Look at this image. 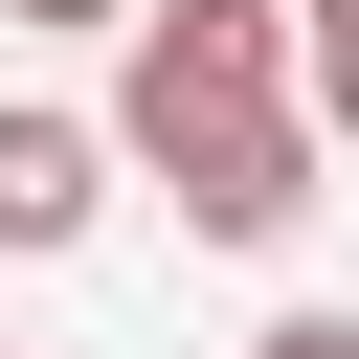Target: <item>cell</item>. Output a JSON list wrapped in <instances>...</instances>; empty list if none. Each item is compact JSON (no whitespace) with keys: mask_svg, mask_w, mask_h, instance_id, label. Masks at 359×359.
Here are the masks:
<instances>
[{"mask_svg":"<svg viewBox=\"0 0 359 359\" xmlns=\"http://www.w3.org/2000/svg\"><path fill=\"white\" fill-rule=\"evenodd\" d=\"M292 90H314V67H292V0H135V90H112V135L180 157V135L292 112Z\"/></svg>","mask_w":359,"mask_h":359,"instance_id":"cell-1","label":"cell"},{"mask_svg":"<svg viewBox=\"0 0 359 359\" xmlns=\"http://www.w3.org/2000/svg\"><path fill=\"white\" fill-rule=\"evenodd\" d=\"M157 180H180L202 247H292V224H314V112H224V135H180Z\"/></svg>","mask_w":359,"mask_h":359,"instance_id":"cell-2","label":"cell"},{"mask_svg":"<svg viewBox=\"0 0 359 359\" xmlns=\"http://www.w3.org/2000/svg\"><path fill=\"white\" fill-rule=\"evenodd\" d=\"M90 202H112V135L90 112H0V247H90Z\"/></svg>","mask_w":359,"mask_h":359,"instance_id":"cell-3","label":"cell"},{"mask_svg":"<svg viewBox=\"0 0 359 359\" xmlns=\"http://www.w3.org/2000/svg\"><path fill=\"white\" fill-rule=\"evenodd\" d=\"M292 67H314V135H359V0H292Z\"/></svg>","mask_w":359,"mask_h":359,"instance_id":"cell-4","label":"cell"},{"mask_svg":"<svg viewBox=\"0 0 359 359\" xmlns=\"http://www.w3.org/2000/svg\"><path fill=\"white\" fill-rule=\"evenodd\" d=\"M247 359H359V314H269V337H247Z\"/></svg>","mask_w":359,"mask_h":359,"instance_id":"cell-5","label":"cell"},{"mask_svg":"<svg viewBox=\"0 0 359 359\" xmlns=\"http://www.w3.org/2000/svg\"><path fill=\"white\" fill-rule=\"evenodd\" d=\"M0 22H135V0H0Z\"/></svg>","mask_w":359,"mask_h":359,"instance_id":"cell-6","label":"cell"}]
</instances>
